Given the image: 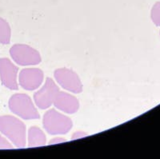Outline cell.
<instances>
[{
  "mask_svg": "<svg viewBox=\"0 0 160 159\" xmlns=\"http://www.w3.org/2000/svg\"><path fill=\"white\" fill-rule=\"evenodd\" d=\"M67 142V139L62 137H53L52 139H51L48 142V145H55V144H59V143H63Z\"/></svg>",
  "mask_w": 160,
  "mask_h": 159,
  "instance_id": "obj_15",
  "label": "cell"
},
{
  "mask_svg": "<svg viewBox=\"0 0 160 159\" xmlns=\"http://www.w3.org/2000/svg\"><path fill=\"white\" fill-rule=\"evenodd\" d=\"M159 34H160V32H159Z\"/></svg>",
  "mask_w": 160,
  "mask_h": 159,
  "instance_id": "obj_16",
  "label": "cell"
},
{
  "mask_svg": "<svg viewBox=\"0 0 160 159\" xmlns=\"http://www.w3.org/2000/svg\"><path fill=\"white\" fill-rule=\"evenodd\" d=\"M59 91V87L55 82L52 78H47L43 85L34 94V102L40 110H48L54 104Z\"/></svg>",
  "mask_w": 160,
  "mask_h": 159,
  "instance_id": "obj_6",
  "label": "cell"
},
{
  "mask_svg": "<svg viewBox=\"0 0 160 159\" xmlns=\"http://www.w3.org/2000/svg\"><path fill=\"white\" fill-rule=\"evenodd\" d=\"M10 55L15 63L22 67L38 65L42 62L40 53L34 47L27 44L13 45L10 49Z\"/></svg>",
  "mask_w": 160,
  "mask_h": 159,
  "instance_id": "obj_4",
  "label": "cell"
},
{
  "mask_svg": "<svg viewBox=\"0 0 160 159\" xmlns=\"http://www.w3.org/2000/svg\"><path fill=\"white\" fill-rule=\"evenodd\" d=\"M14 146L9 141L8 137L2 134H0V150H8V149H14Z\"/></svg>",
  "mask_w": 160,
  "mask_h": 159,
  "instance_id": "obj_13",
  "label": "cell"
},
{
  "mask_svg": "<svg viewBox=\"0 0 160 159\" xmlns=\"http://www.w3.org/2000/svg\"><path fill=\"white\" fill-rule=\"evenodd\" d=\"M0 132L8 137L16 148L22 149L27 147V127L25 123L12 115L0 116Z\"/></svg>",
  "mask_w": 160,
  "mask_h": 159,
  "instance_id": "obj_1",
  "label": "cell"
},
{
  "mask_svg": "<svg viewBox=\"0 0 160 159\" xmlns=\"http://www.w3.org/2000/svg\"><path fill=\"white\" fill-rule=\"evenodd\" d=\"M55 109L68 114H73L79 110V101L73 94L65 91H59L55 98L54 104Z\"/></svg>",
  "mask_w": 160,
  "mask_h": 159,
  "instance_id": "obj_9",
  "label": "cell"
},
{
  "mask_svg": "<svg viewBox=\"0 0 160 159\" xmlns=\"http://www.w3.org/2000/svg\"><path fill=\"white\" fill-rule=\"evenodd\" d=\"M18 68L11 59L0 58V80L2 85L11 91H18Z\"/></svg>",
  "mask_w": 160,
  "mask_h": 159,
  "instance_id": "obj_7",
  "label": "cell"
},
{
  "mask_svg": "<svg viewBox=\"0 0 160 159\" xmlns=\"http://www.w3.org/2000/svg\"><path fill=\"white\" fill-rule=\"evenodd\" d=\"M27 143L28 147H43L47 144L46 134L39 127L35 126L31 127L28 131Z\"/></svg>",
  "mask_w": 160,
  "mask_h": 159,
  "instance_id": "obj_10",
  "label": "cell"
},
{
  "mask_svg": "<svg viewBox=\"0 0 160 159\" xmlns=\"http://www.w3.org/2000/svg\"><path fill=\"white\" fill-rule=\"evenodd\" d=\"M10 110L24 120L39 119L40 114L34 100L29 95L22 93L13 94L8 101Z\"/></svg>",
  "mask_w": 160,
  "mask_h": 159,
  "instance_id": "obj_3",
  "label": "cell"
},
{
  "mask_svg": "<svg viewBox=\"0 0 160 159\" xmlns=\"http://www.w3.org/2000/svg\"><path fill=\"white\" fill-rule=\"evenodd\" d=\"M42 125L44 130L51 135H64L72 129L73 122L71 117L57 109H50L44 114Z\"/></svg>",
  "mask_w": 160,
  "mask_h": 159,
  "instance_id": "obj_2",
  "label": "cell"
},
{
  "mask_svg": "<svg viewBox=\"0 0 160 159\" xmlns=\"http://www.w3.org/2000/svg\"><path fill=\"white\" fill-rule=\"evenodd\" d=\"M54 77L57 83L73 94H80L82 92L83 85L81 78L75 71L67 67L56 69L54 72Z\"/></svg>",
  "mask_w": 160,
  "mask_h": 159,
  "instance_id": "obj_5",
  "label": "cell"
},
{
  "mask_svg": "<svg viewBox=\"0 0 160 159\" xmlns=\"http://www.w3.org/2000/svg\"><path fill=\"white\" fill-rule=\"evenodd\" d=\"M11 28L9 22L0 17V43L8 45L11 42Z\"/></svg>",
  "mask_w": 160,
  "mask_h": 159,
  "instance_id": "obj_11",
  "label": "cell"
},
{
  "mask_svg": "<svg viewBox=\"0 0 160 159\" xmlns=\"http://www.w3.org/2000/svg\"><path fill=\"white\" fill-rule=\"evenodd\" d=\"M18 85L26 91H36L44 82V73L39 68L22 69L18 74Z\"/></svg>",
  "mask_w": 160,
  "mask_h": 159,
  "instance_id": "obj_8",
  "label": "cell"
},
{
  "mask_svg": "<svg viewBox=\"0 0 160 159\" xmlns=\"http://www.w3.org/2000/svg\"><path fill=\"white\" fill-rule=\"evenodd\" d=\"M151 18L153 23L156 27H160V2H157L153 6L151 11Z\"/></svg>",
  "mask_w": 160,
  "mask_h": 159,
  "instance_id": "obj_12",
  "label": "cell"
},
{
  "mask_svg": "<svg viewBox=\"0 0 160 159\" xmlns=\"http://www.w3.org/2000/svg\"><path fill=\"white\" fill-rule=\"evenodd\" d=\"M88 136V134L83 130H77L71 136V140H76Z\"/></svg>",
  "mask_w": 160,
  "mask_h": 159,
  "instance_id": "obj_14",
  "label": "cell"
}]
</instances>
